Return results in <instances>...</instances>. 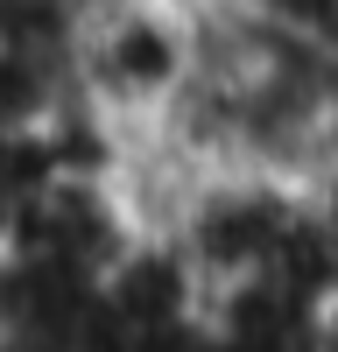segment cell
<instances>
[{"label":"cell","instance_id":"obj_3","mask_svg":"<svg viewBox=\"0 0 338 352\" xmlns=\"http://www.w3.org/2000/svg\"><path fill=\"white\" fill-rule=\"evenodd\" d=\"M71 92V64L49 50H28L0 36V141H14L28 127H43Z\"/></svg>","mask_w":338,"mask_h":352},{"label":"cell","instance_id":"obj_2","mask_svg":"<svg viewBox=\"0 0 338 352\" xmlns=\"http://www.w3.org/2000/svg\"><path fill=\"white\" fill-rule=\"evenodd\" d=\"M205 71V8L190 0H92L71 36V92L134 134H155Z\"/></svg>","mask_w":338,"mask_h":352},{"label":"cell","instance_id":"obj_4","mask_svg":"<svg viewBox=\"0 0 338 352\" xmlns=\"http://www.w3.org/2000/svg\"><path fill=\"white\" fill-rule=\"evenodd\" d=\"M225 8H240L268 28H289V36H317L338 50V0H225Z\"/></svg>","mask_w":338,"mask_h":352},{"label":"cell","instance_id":"obj_6","mask_svg":"<svg viewBox=\"0 0 338 352\" xmlns=\"http://www.w3.org/2000/svg\"><path fill=\"white\" fill-rule=\"evenodd\" d=\"M310 352H338V310L324 317V331H317V345H310Z\"/></svg>","mask_w":338,"mask_h":352},{"label":"cell","instance_id":"obj_1","mask_svg":"<svg viewBox=\"0 0 338 352\" xmlns=\"http://www.w3.org/2000/svg\"><path fill=\"white\" fill-rule=\"evenodd\" d=\"M162 232H177V247L197 261V275H205L212 296H240V289H296V296L331 303L324 232H317V190H310L303 176H275V169H197Z\"/></svg>","mask_w":338,"mask_h":352},{"label":"cell","instance_id":"obj_5","mask_svg":"<svg viewBox=\"0 0 338 352\" xmlns=\"http://www.w3.org/2000/svg\"><path fill=\"white\" fill-rule=\"evenodd\" d=\"M317 190V232H324V268H331V303H338V162L310 176Z\"/></svg>","mask_w":338,"mask_h":352}]
</instances>
